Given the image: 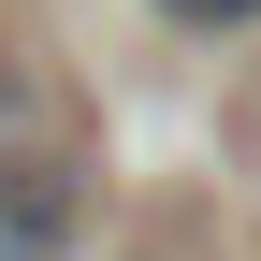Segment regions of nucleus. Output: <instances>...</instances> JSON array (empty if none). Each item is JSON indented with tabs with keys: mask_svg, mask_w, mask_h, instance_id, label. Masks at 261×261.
Segmentation results:
<instances>
[{
	"mask_svg": "<svg viewBox=\"0 0 261 261\" xmlns=\"http://www.w3.org/2000/svg\"><path fill=\"white\" fill-rule=\"evenodd\" d=\"M73 218H87V189L58 160H0V261H73Z\"/></svg>",
	"mask_w": 261,
	"mask_h": 261,
	"instance_id": "nucleus-1",
	"label": "nucleus"
},
{
	"mask_svg": "<svg viewBox=\"0 0 261 261\" xmlns=\"http://www.w3.org/2000/svg\"><path fill=\"white\" fill-rule=\"evenodd\" d=\"M160 15H174V29H247L261 0H160Z\"/></svg>",
	"mask_w": 261,
	"mask_h": 261,
	"instance_id": "nucleus-2",
	"label": "nucleus"
}]
</instances>
